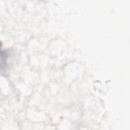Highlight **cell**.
Returning a JSON list of instances; mask_svg holds the SVG:
<instances>
[{
    "mask_svg": "<svg viewBox=\"0 0 130 130\" xmlns=\"http://www.w3.org/2000/svg\"><path fill=\"white\" fill-rule=\"evenodd\" d=\"M6 53L5 51L3 52L2 51L1 52V68H3V67L5 66L6 65Z\"/></svg>",
    "mask_w": 130,
    "mask_h": 130,
    "instance_id": "obj_1",
    "label": "cell"
}]
</instances>
